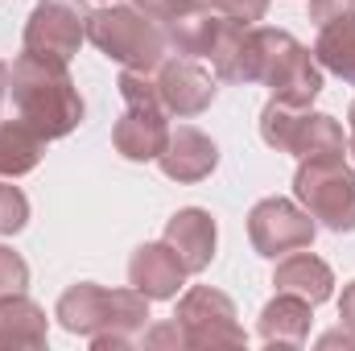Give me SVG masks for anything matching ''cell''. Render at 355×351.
<instances>
[{
	"label": "cell",
	"mask_w": 355,
	"mask_h": 351,
	"mask_svg": "<svg viewBox=\"0 0 355 351\" xmlns=\"http://www.w3.org/2000/svg\"><path fill=\"white\" fill-rule=\"evenodd\" d=\"M8 103H12V116L37 128L46 141L71 137L83 124V95L75 87L67 62L54 54L21 50V58L8 67Z\"/></svg>",
	"instance_id": "1"
},
{
	"label": "cell",
	"mask_w": 355,
	"mask_h": 351,
	"mask_svg": "<svg viewBox=\"0 0 355 351\" xmlns=\"http://www.w3.org/2000/svg\"><path fill=\"white\" fill-rule=\"evenodd\" d=\"M54 318L71 331L91 339V348H128L149 318V298L141 289H103L95 281H79L58 298Z\"/></svg>",
	"instance_id": "2"
},
{
	"label": "cell",
	"mask_w": 355,
	"mask_h": 351,
	"mask_svg": "<svg viewBox=\"0 0 355 351\" xmlns=\"http://www.w3.org/2000/svg\"><path fill=\"white\" fill-rule=\"evenodd\" d=\"M87 42H95L112 62L128 67V71H157L170 58V42H166V25L157 17H149L141 4H103L95 8L87 21Z\"/></svg>",
	"instance_id": "3"
},
{
	"label": "cell",
	"mask_w": 355,
	"mask_h": 351,
	"mask_svg": "<svg viewBox=\"0 0 355 351\" xmlns=\"http://www.w3.org/2000/svg\"><path fill=\"white\" fill-rule=\"evenodd\" d=\"M293 194L327 232H355V170L343 153L302 157L293 174Z\"/></svg>",
	"instance_id": "4"
},
{
	"label": "cell",
	"mask_w": 355,
	"mask_h": 351,
	"mask_svg": "<svg viewBox=\"0 0 355 351\" xmlns=\"http://www.w3.org/2000/svg\"><path fill=\"white\" fill-rule=\"evenodd\" d=\"M261 137L268 149L293 153V157H318V153H343L347 137L343 124L327 112H310L306 103L268 99L261 112Z\"/></svg>",
	"instance_id": "5"
},
{
	"label": "cell",
	"mask_w": 355,
	"mask_h": 351,
	"mask_svg": "<svg viewBox=\"0 0 355 351\" xmlns=\"http://www.w3.org/2000/svg\"><path fill=\"white\" fill-rule=\"evenodd\" d=\"M174 323L186 335V348H244L248 343L244 327L236 323L232 298L211 289V285H194L178 302Z\"/></svg>",
	"instance_id": "6"
},
{
	"label": "cell",
	"mask_w": 355,
	"mask_h": 351,
	"mask_svg": "<svg viewBox=\"0 0 355 351\" xmlns=\"http://www.w3.org/2000/svg\"><path fill=\"white\" fill-rule=\"evenodd\" d=\"M87 0H37L29 21H25V50L33 54H54L71 62L79 46L87 42V21H91Z\"/></svg>",
	"instance_id": "7"
},
{
	"label": "cell",
	"mask_w": 355,
	"mask_h": 351,
	"mask_svg": "<svg viewBox=\"0 0 355 351\" xmlns=\"http://www.w3.org/2000/svg\"><path fill=\"white\" fill-rule=\"evenodd\" d=\"M314 232H318V223L310 219V211L289 203V198H277V194L261 198L248 211V240L268 261H281V257H289L297 248H310Z\"/></svg>",
	"instance_id": "8"
},
{
	"label": "cell",
	"mask_w": 355,
	"mask_h": 351,
	"mask_svg": "<svg viewBox=\"0 0 355 351\" xmlns=\"http://www.w3.org/2000/svg\"><path fill=\"white\" fill-rule=\"evenodd\" d=\"M153 79H157V91H162L166 112H170V116H182V120L207 112V108L215 103V91H219L215 87V75H211L198 58H166V62L153 71Z\"/></svg>",
	"instance_id": "9"
},
{
	"label": "cell",
	"mask_w": 355,
	"mask_h": 351,
	"mask_svg": "<svg viewBox=\"0 0 355 351\" xmlns=\"http://www.w3.org/2000/svg\"><path fill=\"white\" fill-rule=\"evenodd\" d=\"M166 108L162 103H124V116L112 128V145L120 157L128 162H157L166 141H170V124H166Z\"/></svg>",
	"instance_id": "10"
},
{
	"label": "cell",
	"mask_w": 355,
	"mask_h": 351,
	"mask_svg": "<svg viewBox=\"0 0 355 351\" xmlns=\"http://www.w3.org/2000/svg\"><path fill=\"white\" fill-rule=\"evenodd\" d=\"M186 264L178 261V252L166 244V240H153V244H141L128 261V281L132 289H141L149 302H166L174 298L186 281Z\"/></svg>",
	"instance_id": "11"
},
{
	"label": "cell",
	"mask_w": 355,
	"mask_h": 351,
	"mask_svg": "<svg viewBox=\"0 0 355 351\" xmlns=\"http://www.w3.org/2000/svg\"><path fill=\"white\" fill-rule=\"evenodd\" d=\"M157 166H162V174L174 178V182H202L219 166V149L194 124H178V128H170V141H166Z\"/></svg>",
	"instance_id": "12"
},
{
	"label": "cell",
	"mask_w": 355,
	"mask_h": 351,
	"mask_svg": "<svg viewBox=\"0 0 355 351\" xmlns=\"http://www.w3.org/2000/svg\"><path fill=\"white\" fill-rule=\"evenodd\" d=\"M162 240L178 252V261L186 264V273H202L211 264V257H215V219L202 207H182L174 219L166 223Z\"/></svg>",
	"instance_id": "13"
},
{
	"label": "cell",
	"mask_w": 355,
	"mask_h": 351,
	"mask_svg": "<svg viewBox=\"0 0 355 351\" xmlns=\"http://www.w3.org/2000/svg\"><path fill=\"white\" fill-rule=\"evenodd\" d=\"M272 285H277V293H297L310 306H318V302H327L335 293V273H331L327 261H318L310 248H297V252L277 261Z\"/></svg>",
	"instance_id": "14"
},
{
	"label": "cell",
	"mask_w": 355,
	"mask_h": 351,
	"mask_svg": "<svg viewBox=\"0 0 355 351\" xmlns=\"http://www.w3.org/2000/svg\"><path fill=\"white\" fill-rule=\"evenodd\" d=\"M310 335V302L297 293H277L261 310V339L268 348H302Z\"/></svg>",
	"instance_id": "15"
},
{
	"label": "cell",
	"mask_w": 355,
	"mask_h": 351,
	"mask_svg": "<svg viewBox=\"0 0 355 351\" xmlns=\"http://www.w3.org/2000/svg\"><path fill=\"white\" fill-rule=\"evenodd\" d=\"M232 17H223L219 8H198V12H182L174 21H166V42L174 54H186V58H207L219 29L227 25Z\"/></svg>",
	"instance_id": "16"
},
{
	"label": "cell",
	"mask_w": 355,
	"mask_h": 351,
	"mask_svg": "<svg viewBox=\"0 0 355 351\" xmlns=\"http://www.w3.org/2000/svg\"><path fill=\"white\" fill-rule=\"evenodd\" d=\"M46 314L25 293H0V348H42Z\"/></svg>",
	"instance_id": "17"
},
{
	"label": "cell",
	"mask_w": 355,
	"mask_h": 351,
	"mask_svg": "<svg viewBox=\"0 0 355 351\" xmlns=\"http://www.w3.org/2000/svg\"><path fill=\"white\" fill-rule=\"evenodd\" d=\"M46 153V137L37 128H29L25 120H0V178H21L37 170Z\"/></svg>",
	"instance_id": "18"
},
{
	"label": "cell",
	"mask_w": 355,
	"mask_h": 351,
	"mask_svg": "<svg viewBox=\"0 0 355 351\" xmlns=\"http://www.w3.org/2000/svg\"><path fill=\"white\" fill-rule=\"evenodd\" d=\"M314 58H318L322 71L339 75L343 83H355V12L352 17H335V21L318 25Z\"/></svg>",
	"instance_id": "19"
},
{
	"label": "cell",
	"mask_w": 355,
	"mask_h": 351,
	"mask_svg": "<svg viewBox=\"0 0 355 351\" xmlns=\"http://www.w3.org/2000/svg\"><path fill=\"white\" fill-rule=\"evenodd\" d=\"M25 223H29V198H25V190L0 178V236L21 232Z\"/></svg>",
	"instance_id": "20"
},
{
	"label": "cell",
	"mask_w": 355,
	"mask_h": 351,
	"mask_svg": "<svg viewBox=\"0 0 355 351\" xmlns=\"http://www.w3.org/2000/svg\"><path fill=\"white\" fill-rule=\"evenodd\" d=\"M29 285V264L21 261V252L0 244V293H25Z\"/></svg>",
	"instance_id": "21"
},
{
	"label": "cell",
	"mask_w": 355,
	"mask_h": 351,
	"mask_svg": "<svg viewBox=\"0 0 355 351\" xmlns=\"http://www.w3.org/2000/svg\"><path fill=\"white\" fill-rule=\"evenodd\" d=\"M149 17H157L162 25L174 21L182 12H198V8H219V0H137Z\"/></svg>",
	"instance_id": "22"
},
{
	"label": "cell",
	"mask_w": 355,
	"mask_h": 351,
	"mask_svg": "<svg viewBox=\"0 0 355 351\" xmlns=\"http://www.w3.org/2000/svg\"><path fill=\"white\" fill-rule=\"evenodd\" d=\"M219 12L240 25H257V21H265L268 0H219Z\"/></svg>",
	"instance_id": "23"
},
{
	"label": "cell",
	"mask_w": 355,
	"mask_h": 351,
	"mask_svg": "<svg viewBox=\"0 0 355 351\" xmlns=\"http://www.w3.org/2000/svg\"><path fill=\"white\" fill-rule=\"evenodd\" d=\"M355 12V0H310V21L314 25H327L335 17H352Z\"/></svg>",
	"instance_id": "24"
},
{
	"label": "cell",
	"mask_w": 355,
	"mask_h": 351,
	"mask_svg": "<svg viewBox=\"0 0 355 351\" xmlns=\"http://www.w3.org/2000/svg\"><path fill=\"white\" fill-rule=\"evenodd\" d=\"M145 348H186V335L178 323H162V327L145 331Z\"/></svg>",
	"instance_id": "25"
},
{
	"label": "cell",
	"mask_w": 355,
	"mask_h": 351,
	"mask_svg": "<svg viewBox=\"0 0 355 351\" xmlns=\"http://www.w3.org/2000/svg\"><path fill=\"white\" fill-rule=\"evenodd\" d=\"M339 318H343V327L355 331V281L343 289V298H339Z\"/></svg>",
	"instance_id": "26"
},
{
	"label": "cell",
	"mask_w": 355,
	"mask_h": 351,
	"mask_svg": "<svg viewBox=\"0 0 355 351\" xmlns=\"http://www.w3.org/2000/svg\"><path fill=\"white\" fill-rule=\"evenodd\" d=\"M8 99V62L0 58V103Z\"/></svg>",
	"instance_id": "27"
},
{
	"label": "cell",
	"mask_w": 355,
	"mask_h": 351,
	"mask_svg": "<svg viewBox=\"0 0 355 351\" xmlns=\"http://www.w3.org/2000/svg\"><path fill=\"white\" fill-rule=\"evenodd\" d=\"M347 149H352V157H355V103H352V137H347Z\"/></svg>",
	"instance_id": "28"
},
{
	"label": "cell",
	"mask_w": 355,
	"mask_h": 351,
	"mask_svg": "<svg viewBox=\"0 0 355 351\" xmlns=\"http://www.w3.org/2000/svg\"><path fill=\"white\" fill-rule=\"evenodd\" d=\"M107 4H116V0H107Z\"/></svg>",
	"instance_id": "29"
}]
</instances>
